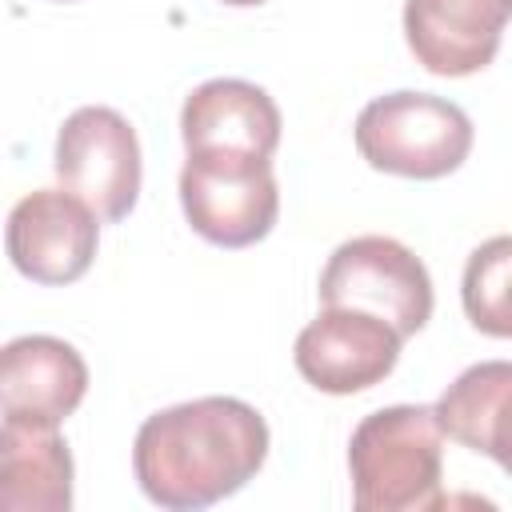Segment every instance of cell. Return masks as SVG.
Wrapping results in <instances>:
<instances>
[{
  "label": "cell",
  "mask_w": 512,
  "mask_h": 512,
  "mask_svg": "<svg viewBox=\"0 0 512 512\" xmlns=\"http://www.w3.org/2000/svg\"><path fill=\"white\" fill-rule=\"evenodd\" d=\"M268 460L264 416L236 396H200L152 412L132 444L140 492L172 512L208 508L240 492Z\"/></svg>",
  "instance_id": "1"
},
{
  "label": "cell",
  "mask_w": 512,
  "mask_h": 512,
  "mask_svg": "<svg viewBox=\"0 0 512 512\" xmlns=\"http://www.w3.org/2000/svg\"><path fill=\"white\" fill-rule=\"evenodd\" d=\"M348 472L360 512L440 508L444 428L436 404H392L364 416L348 440Z\"/></svg>",
  "instance_id": "2"
},
{
  "label": "cell",
  "mask_w": 512,
  "mask_h": 512,
  "mask_svg": "<svg viewBox=\"0 0 512 512\" xmlns=\"http://www.w3.org/2000/svg\"><path fill=\"white\" fill-rule=\"evenodd\" d=\"M360 156L388 176L440 180L472 152V120L460 104L432 92H388L356 116Z\"/></svg>",
  "instance_id": "3"
},
{
  "label": "cell",
  "mask_w": 512,
  "mask_h": 512,
  "mask_svg": "<svg viewBox=\"0 0 512 512\" xmlns=\"http://www.w3.org/2000/svg\"><path fill=\"white\" fill-rule=\"evenodd\" d=\"M180 208L192 232L216 248H248L264 240L280 212L272 156L236 148L188 152L180 168Z\"/></svg>",
  "instance_id": "4"
},
{
  "label": "cell",
  "mask_w": 512,
  "mask_h": 512,
  "mask_svg": "<svg viewBox=\"0 0 512 512\" xmlns=\"http://www.w3.org/2000/svg\"><path fill=\"white\" fill-rule=\"evenodd\" d=\"M320 304L372 312L408 340L432 316V276L412 248L368 232L344 240L328 256L320 272Z\"/></svg>",
  "instance_id": "5"
},
{
  "label": "cell",
  "mask_w": 512,
  "mask_h": 512,
  "mask_svg": "<svg viewBox=\"0 0 512 512\" xmlns=\"http://www.w3.org/2000/svg\"><path fill=\"white\" fill-rule=\"evenodd\" d=\"M52 168L60 184L80 196L100 220H124L140 196V140L136 128L104 104L76 108L60 132Z\"/></svg>",
  "instance_id": "6"
},
{
  "label": "cell",
  "mask_w": 512,
  "mask_h": 512,
  "mask_svg": "<svg viewBox=\"0 0 512 512\" xmlns=\"http://www.w3.org/2000/svg\"><path fill=\"white\" fill-rule=\"evenodd\" d=\"M4 244L20 276L36 284H72L96 260L100 216L68 188H36L8 212Z\"/></svg>",
  "instance_id": "7"
},
{
  "label": "cell",
  "mask_w": 512,
  "mask_h": 512,
  "mask_svg": "<svg viewBox=\"0 0 512 512\" xmlns=\"http://www.w3.org/2000/svg\"><path fill=\"white\" fill-rule=\"evenodd\" d=\"M400 332L360 308H324L296 336V372L332 396H352L380 384L400 360Z\"/></svg>",
  "instance_id": "8"
},
{
  "label": "cell",
  "mask_w": 512,
  "mask_h": 512,
  "mask_svg": "<svg viewBox=\"0 0 512 512\" xmlns=\"http://www.w3.org/2000/svg\"><path fill=\"white\" fill-rule=\"evenodd\" d=\"M88 392L84 356L60 336H16L0 352V408L4 420L60 428Z\"/></svg>",
  "instance_id": "9"
},
{
  "label": "cell",
  "mask_w": 512,
  "mask_h": 512,
  "mask_svg": "<svg viewBox=\"0 0 512 512\" xmlns=\"http://www.w3.org/2000/svg\"><path fill=\"white\" fill-rule=\"evenodd\" d=\"M512 0H408L404 40L432 76H472L500 52Z\"/></svg>",
  "instance_id": "10"
},
{
  "label": "cell",
  "mask_w": 512,
  "mask_h": 512,
  "mask_svg": "<svg viewBox=\"0 0 512 512\" xmlns=\"http://www.w3.org/2000/svg\"><path fill=\"white\" fill-rule=\"evenodd\" d=\"M180 136L188 152L200 148H236L272 156L280 144V108L276 100L248 80L220 76L188 92L180 108Z\"/></svg>",
  "instance_id": "11"
},
{
  "label": "cell",
  "mask_w": 512,
  "mask_h": 512,
  "mask_svg": "<svg viewBox=\"0 0 512 512\" xmlns=\"http://www.w3.org/2000/svg\"><path fill=\"white\" fill-rule=\"evenodd\" d=\"M436 416L448 440L492 456L512 476V360L464 368L436 400Z\"/></svg>",
  "instance_id": "12"
},
{
  "label": "cell",
  "mask_w": 512,
  "mask_h": 512,
  "mask_svg": "<svg viewBox=\"0 0 512 512\" xmlns=\"http://www.w3.org/2000/svg\"><path fill=\"white\" fill-rule=\"evenodd\" d=\"M0 508L4 512H68L72 508V452L56 428L4 420Z\"/></svg>",
  "instance_id": "13"
},
{
  "label": "cell",
  "mask_w": 512,
  "mask_h": 512,
  "mask_svg": "<svg viewBox=\"0 0 512 512\" xmlns=\"http://www.w3.org/2000/svg\"><path fill=\"white\" fill-rule=\"evenodd\" d=\"M460 300L476 332L512 340V236H492L472 248L460 280Z\"/></svg>",
  "instance_id": "14"
},
{
  "label": "cell",
  "mask_w": 512,
  "mask_h": 512,
  "mask_svg": "<svg viewBox=\"0 0 512 512\" xmlns=\"http://www.w3.org/2000/svg\"><path fill=\"white\" fill-rule=\"evenodd\" d=\"M224 4H232V8H252V4H264V0H224Z\"/></svg>",
  "instance_id": "15"
},
{
  "label": "cell",
  "mask_w": 512,
  "mask_h": 512,
  "mask_svg": "<svg viewBox=\"0 0 512 512\" xmlns=\"http://www.w3.org/2000/svg\"><path fill=\"white\" fill-rule=\"evenodd\" d=\"M52 4H72V0H52Z\"/></svg>",
  "instance_id": "16"
}]
</instances>
